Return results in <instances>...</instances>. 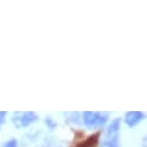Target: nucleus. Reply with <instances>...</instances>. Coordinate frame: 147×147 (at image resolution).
<instances>
[{
	"label": "nucleus",
	"mask_w": 147,
	"mask_h": 147,
	"mask_svg": "<svg viewBox=\"0 0 147 147\" xmlns=\"http://www.w3.org/2000/svg\"><path fill=\"white\" fill-rule=\"evenodd\" d=\"M84 123L89 129H96L103 126L108 122V117L101 113H92V111H85L82 114Z\"/></svg>",
	"instance_id": "obj_1"
},
{
	"label": "nucleus",
	"mask_w": 147,
	"mask_h": 147,
	"mask_svg": "<svg viewBox=\"0 0 147 147\" xmlns=\"http://www.w3.org/2000/svg\"><path fill=\"white\" fill-rule=\"evenodd\" d=\"M37 121V115L32 111H27V113H15L13 117V124L15 127H26L32 124L34 122Z\"/></svg>",
	"instance_id": "obj_2"
},
{
	"label": "nucleus",
	"mask_w": 147,
	"mask_h": 147,
	"mask_svg": "<svg viewBox=\"0 0 147 147\" xmlns=\"http://www.w3.org/2000/svg\"><path fill=\"white\" fill-rule=\"evenodd\" d=\"M142 118H144L142 113H140V111H129L125 115V123L130 127H134Z\"/></svg>",
	"instance_id": "obj_3"
},
{
	"label": "nucleus",
	"mask_w": 147,
	"mask_h": 147,
	"mask_svg": "<svg viewBox=\"0 0 147 147\" xmlns=\"http://www.w3.org/2000/svg\"><path fill=\"white\" fill-rule=\"evenodd\" d=\"M121 122H122L121 118H116L111 122V124L109 125L108 131H107V138H111V137L118 136V131H119V127H121Z\"/></svg>",
	"instance_id": "obj_4"
},
{
	"label": "nucleus",
	"mask_w": 147,
	"mask_h": 147,
	"mask_svg": "<svg viewBox=\"0 0 147 147\" xmlns=\"http://www.w3.org/2000/svg\"><path fill=\"white\" fill-rule=\"evenodd\" d=\"M104 147H121L119 141H118V136L111 137V138H107V140L103 142Z\"/></svg>",
	"instance_id": "obj_5"
},
{
	"label": "nucleus",
	"mask_w": 147,
	"mask_h": 147,
	"mask_svg": "<svg viewBox=\"0 0 147 147\" xmlns=\"http://www.w3.org/2000/svg\"><path fill=\"white\" fill-rule=\"evenodd\" d=\"M97 139H98V134L90 136V138H88L82 145H79L78 147H95L96 142H97Z\"/></svg>",
	"instance_id": "obj_6"
},
{
	"label": "nucleus",
	"mask_w": 147,
	"mask_h": 147,
	"mask_svg": "<svg viewBox=\"0 0 147 147\" xmlns=\"http://www.w3.org/2000/svg\"><path fill=\"white\" fill-rule=\"evenodd\" d=\"M1 147H19V146H18V141L15 139H11V140L6 141Z\"/></svg>",
	"instance_id": "obj_7"
},
{
	"label": "nucleus",
	"mask_w": 147,
	"mask_h": 147,
	"mask_svg": "<svg viewBox=\"0 0 147 147\" xmlns=\"http://www.w3.org/2000/svg\"><path fill=\"white\" fill-rule=\"evenodd\" d=\"M45 122H47V124H49V126H50L51 129H53V127L56 126V123H55L51 118H47V121H45Z\"/></svg>",
	"instance_id": "obj_8"
},
{
	"label": "nucleus",
	"mask_w": 147,
	"mask_h": 147,
	"mask_svg": "<svg viewBox=\"0 0 147 147\" xmlns=\"http://www.w3.org/2000/svg\"><path fill=\"white\" fill-rule=\"evenodd\" d=\"M5 116H6L5 111H0V122H1V123L5 121Z\"/></svg>",
	"instance_id": "obj_9"
},
{
	"label": "nucleus",
	"mask_w": 147,
	"mask_h": 147,
	"mask_svg": "<svg viewBox=\"0 0 147 147\" xmlns=\"http://www.w3.org/2000/svg\"><path fill=\"white\" fill-rule=\"evenodd\" d=\"M0 126H1V122H0Z\"/></svg>",
	"instance_id": "obj_10"
}]
</instances>
